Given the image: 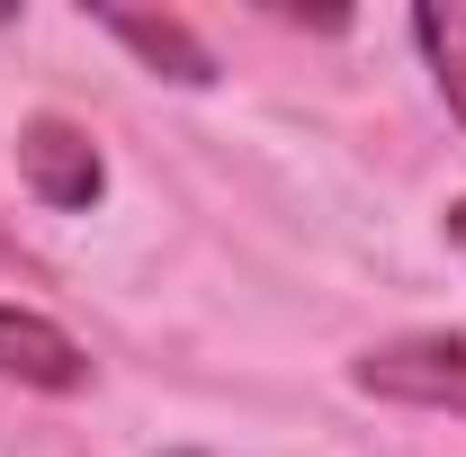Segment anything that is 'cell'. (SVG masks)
<instances>
[{"instance_id":"cell-1","label":"cell","mask_w":466,"mask_h":457,"mask_svg":"<svg viewBox=\"0 0 466 457\" xmlns=\"http://www.w3.org/2000/svg\"><path fill=\"white\" fill-rule=\"evenodd\" d=\"M350 386L377 403H412V412H458L466 421V323L449 332H404L350 359Z\"/></svg>"},{"instance_id":"cell-2","label":"cell","mask_w":466,"mask_h":457,"mask_svg":"<svg viewBox=\"0 0 466 457\" xmlns=\"http://www.w3.org/2000/svg\"><path fill=\"white\" fill-rule=\"evenodd\" d=\"M18 179H27L36 207H55V216H90L99 188H108V162H99L90 126H72V117L46 108V117L18 126Z\"/></svg>"},{"instance_id":"cell-3","label":"cell","mask_w":466,"mask_h":457,"mask_svg":"<svg viewBox=\"0 0 466 457\" xmlns=\"http://www.w3.org/2000/svg\"><path fill=\"white\" fill-rule=\"evenodd\" d=\"M0 377L9 386H36V395H81L90 386V350L72 341L55 314L0 296Z\"/></svg>"},{"instance_id":"cell-4","label":"cell","mask_w":466,"mask_h":457,"mask_svg":"<svg viewBox=\"0 0 466 457\" xmlns=\"http://www.w3.org/2000/svg\"><path fill=\"white\" fill-rule=\"evenodd\" d=\"M99 27H108L135 63H153L162 81H179V90H207V81H216L207 36H198L188 18H171V9H162V18H153V9H99Z\"/></svg>"},{"instance_id":"cell-5","label":"cell","mask_w":466,"mask_h":457,"mask_svg":"<svg viewBox=\"0 0 466 457\" xmlns=\"http://www.w3.org/2000/svg\"><path fill=\"white\" fill-rule=\"evenodd\" d=\"M412 46H421V63H431L449 117L466 126V0H421V9H412Z\"/></svg>"},{"instance_id":"cell-6","label":"cell","mask_w":466,"mask_h":457,"mask_svg":"<svg viewBox=\"0 0 466 457\" xmlns=\"http://www.w3.org/2000/svg\"><path fill=\"white\" fill-rule=\"evenodd\" d=\"M0 269H36V251H27L18 233H0Z\"/></svg>"},{"instance_id":"cell-7","label":"cell","mask_w":466,"mask_h":457,"mask_svg":"<svg viewBox=\"0 0 466 457\" xmlns=\"http://www.w3.org/2000/svg\"><path fill=\"white\" fill-rule=\"evenodd\" d=\"M440 225H449V242L466 251V198H449V216H440Z\"/></svg>"},{"instance_id":"cell-8","label":"cell","mask_w":466,"mask_h":457,"mask_svg":"<svg viewBox=\"0 0 466 457\" xmlns=\"http://www.w3.org/2000/svg\"><path fill=\"white\" fill-rule=\"evenodd\" d=\"M162 457H207V449H162Z\"/></svg>"}]
</instances>
